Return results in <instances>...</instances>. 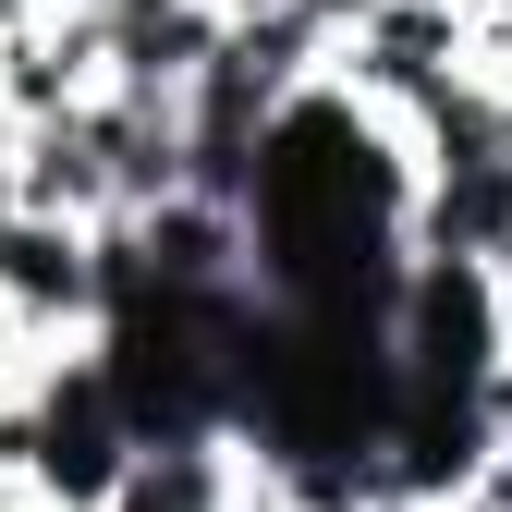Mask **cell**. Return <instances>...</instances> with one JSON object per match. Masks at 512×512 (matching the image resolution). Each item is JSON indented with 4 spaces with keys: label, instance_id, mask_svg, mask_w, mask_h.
Masks as SVG:
<instances>
[{
    "label": "cell",
    "instance_id": "cell-1",
    "mask_svg": "<svg viewBox=\"0 0 512 512\" xmlns=\"http://www.w3.org/2000/svg\"><path fill=\"white\" fill-rule=\"evenodd\" d=\"M0 305L61 354V342H98L110 330V269H98V232L86 220H37V208H0Z\"/></svg>",
    "mask_w": 512,
    "mask_h": 512
},
{
    "label": "cell",
    "instance_id": "cell-2",
    "mask_svg": "<svg viewBox=\"0 0 512 512\" xmlns=\"http://www.w3.org/2000/svg\"><path fill=\"white\" fill-rule=\"evenodd\" d=\"M281 13H305V0H220V25H281Z\"/></svg>",
    "mask_w": 512,
    "mask_h": 512
},
{
    "label": "cell",
    "instance_id": "cell-3",
    "mask_svg": "<svg viewBox=\"0 0 512 512\" xmlns=\"http://www.w3.org/2000/svg\"><path fill=\"white\" fill-rule=\"evenodd\" d=\"M0 13H74V0H0Z\"/></svg>",
    "mask_w": 512,
    "mask_h": 512
}]
</instances>
